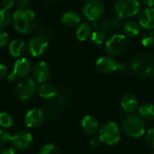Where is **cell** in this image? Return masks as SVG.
<instances>
[{
	"instance_id": "39",
	"label": "cell",
	"mask_w": 154,
	"mask_h": 154,
	"mask_svg": "<svg viewBox=\"0 0 154 154\" xmlns=\"http://www.w3.org/2000/svg\"><path fill=\"white\" fill-rule=\"evenodd\" d=\"M125 69H126V65L125 63H118V67H117L118 71H124Z\"/></svg>"
},
{
	"instance_id": "29",
	"label": "cell",
	"mask_w": 154,
	"mask_h": 154,
	"mask_svg": "<svg viewBox=\"0 0 154 154\" xmlns=\"http://www.w3.org/2000/svg\"><path fill=\"white\" fill-rule=\"evenodd\" d=\"M39 154H60V152L56 145L47 143L40 149Z\"/></svg>"
},
{
	"instance_id": "15",
	"label": "cell",
	"mask_w": 154,
	"mask_h": 154,
	"mask_svg": "<svg viewBox=\"0 0 154 154\" xmlns=\"http://www.w3.org/2000/svg\"><path fill=\"white\" fill-rule=\"evenodd\" d=\"M44 120V115L42 111L39 108H32L30 109L25 116H24V123L30 128L38 127Z\"/></svg>"
},
{
	"instance_id": "20",
	"label": "cell",
	"mask_w": 154,
	"mask_h": 154,
	"mask_svg": "<svg viewBox=\"0 0 154 154\" xmlns=\"http://www.w3.org/2000/svg\"><path fill=\"white\" fill-rule=\"evenodd\" d=\"M37 93L41 97L46 99L53 98L57 96L56 88L49 83H42L37 88Z\"/></svg>"
},
{
	"instance_id": "8",
	"label": "cell",
	"mask_w": 154,
	"mask_h": 154,
	"mask_svg": "<svg viewBox=\"0 0 154 154\" xmlns=\"http://www.w3.org/2000/svg\"><path fill=\"white\" fill-rule=\"evenodd\" d=\"M105 6L102 1L100 0H88L83 6L82 14L83 16L94 23L97 22L103 14Z\"/></svg>"
},
{
	"instance_id": "26",
	"label": "cell",
	"mask_w": 154,
	"mask_h": 154,
	"mask_svg": "<svg viewBox=\"0 0 154 154\" xmlns=\"http://www.w3.org/2000/svg\"><path fill=\"white\" fill-rule=\"evenodd\" d=\"M99 30L102 31L105 34L107 33H112L116 29L114 27V23H113V19H105L100 24H99Z\"/></svg>"
},
{
	"instance_id": "3",
	"label": "cell",
	"mask_w": 154,
	"mask_h": 154,
	"mask_svg": "<svg viewBox=\"0 0 154 154\" xmlns=\"http://www.w3.org/2000/svg\"><path fill=\"white\" fill-rule=\"evenodd\" d=\"M123 131L131 138H139L145 134L146 126L143 120L136 115H129L123 121Z\"/></svg>"
},
{
	"instance_id": "25",
	"label": "cell",
	"mask_w": 154,
	"mask_h": 154,
	"mask_svg": "<svg viewBox=\"0 0 154 154\" xmlns=\"http://www.w3.org/2000/svg\"><path fill=\"white\" fill-rule=\"evenodd\" d=\"M141 42L144 47H152L154 45V30H148L144 32Z\"/></svg>"
},
{
	"instance_id": "38",
	"label": "cell",
	"mask_w": 154,
	"mask_h": 154,
	"mask_svg": "<svg viewBox=\"0 0 154 154\" xmlns=\"http://www.w3.org/2000/svg\"><path fill=\"white\" fill-rule=\"evenodd\" d=\"M142 3L147 7H152L154 5V0H142Z\"/></svg>"
},
{
	"instance_id": "37",
	"label": "cell",
	"mask_w": 154,
	"mask_h": 154,
	"mask_svg": "<svg viewBox=\"0 0 154 154\" xmlns=\"http://www.w3.org/2000/svg\"><path fill=\"white\" fill-rule=\"evenodd\" d=\"M1 154H18L16 152V151L13 148H7L5 150H3Z\"/></svg>"
},
{
	"instance_id": "42",
	"label": "cell",
	"mask_w": 154,
	"mask_h": 154,
	"mask_svg": "<svg viewBox=\"0 0 154 154\" xmlns=\"http://www.w3.org/2000/svg\"><path fill=\"white\" fill-rule=\"evenodd\" d=\"M153 77H154V75H153Z\"/></svg>"
},
{
	"instance_id": "43",
	"label": "cell",
	"mask_w": 154,
	"mask_h": 154,
	"mask_svg": "<svg viewBox=\"0 0 154 154\" xmlns=\"http://www.w3.org/2000/svg\"><path fill=\"white\" fill-rule=\"evenodd\" d=\"M153 154H154V153H153Z\"/></svg>"
},
{
	"instance_id": "5",
	"label": "cell",
	"mask_w": 154,
	"mask_h": 154,
	"mask_svg": "<svg viewBox=\"0 0 154 154\" xmlns=\"http://www.w3.org/2000/svg\"><path fill=\"white\" fill-rule=\"evenodd\" d=\"M139 0H116L115 4V12L117 17L123 19H129L135 16L140 11Z\"/></svg>"
},
{
	"instance_id": "12",
	"label": "cell",
	"mask_w": 154,
	"mask_h": 154,
	"mask_svg": "<svg viewBox=\"0 0 154 154\" xmlns=\"http://www.w3.org/2000/svg\"><path fill=\"white\" fill-rule=\"evenodd\" d=\"M11 143L14 148L18 150H25L32 143V136L31 134L25 131L18 132L12 136Z\"/></svg>"
},
{
	"instance_id": "9",
	"label": "cell",
	"mask_w": 154,
	"mask_h": 154,
	"mask_svg": "<svg viewBox=\"0 0 154 154\" xmlns=\"http://www.w3.org/2000/svg\"><path fill=\"white\" fill-rule=\"evenodd\" d=\"M32 69V65L31 62L25 59V58H21L18 59L14 65V69L12 72L7 76V79L9 81H14L16 79L19 78H25L31 71Z\"/></svg>"
},
{
	"instance_id": "4",
	"label": "cell",
	"mask_w": 154,
	"mask_h": 154,
	"mask_svg": "<svg viewBox=\"0 0 154 154\" xmlns=\"http://www.w3.org/2000/svg\"><path fill=\"white\" fill-rule=\"evenodd\" d=\"M121 128L116 122H107L98 131V138L106 145H116L121 140Z\"/></svg>"
},
{
	"instance_id": "14",
	"label": "cell",
	"mask_w": 154,
	"mask_h": 154,
	"mask_svg": "<svg viewBox=\"0 0 154 154\" xmlns=\"http://www.w3.org/2000/svg\"><path fill=\"white\" fill-rule=\"evenodd\" d=\"M51 69L45 61H39L32 68V75L34 79L39 83H44L50 78Z\"/></svg>"
},
{
	"instance_id": "31",
	"label": "cell",
	"mask_w": 154,
	"mask_h": 154,
	"mask_svg": "<svg viewBox=\"0 0 154 154\" xmlns=\"http://www.w3.org/2000/svg\"><path fill=\"white\" fill-rule=\"evenodd\" d=\"M12 136L5 129H0V143H6L11 142Z\"/></svg>"
},
{
	"instance_id": "36",
	"label": "cell",
	"mask_w": 154,
	"mask_h": 154,
	"mask_svg": "<svg viewBox=\"0 0 154 154\" xmlns=\"http://www.w3.org/2000/svg\"><path fill=\"white\" fill-rule=\"evenodd\" d=\"M6 67L4 64L0 63V79H3L6 76Z\"/></svg>"
},
{
	"instance_id": "21",
	"label": "cell",
	"mask_w": 154,
	"mask_h": 154,
	"mask_svg": "<svg viewBox=\"0 0 154 154\" xmlns=\"http://www.w3.org/2000/svg\"><path fill=\"white\" fill-rule=\"evenodd\" d=\"M92 32H92L91 25L88 23L85 22V23H80L78 26L77 31H76V36L79 41L84 42V41H87L89 37H91Z\"/></svg>"
},
{
	"instance_id": "40",
	"label": "cell",
	"mask_w": 154,
	"mask_h": 154,
	"mask_svg": "<svg viewBox=\"0 0 154 154\" xmlns=\"http://www.w3.org/2000/svg\"><path fill=\"white\" fill-rule=\"evenodd\" d=\"M2 151H3V150H2V146L0 145V154H1V152H2Z\"/></svg>"
},
{
	"instance_id": "11",
	"label": "cell",
	"mask_w": 154,
	"mask_h": 154,
	"mask_svg": "<svg viewBox=\"0 0 154 154\" xmlns=\"http://www.w3.org/2000/svg\"><path fill=\"white\" fill-rule=\"evenodd\" d=\"M118 62L111 56H102L96 61L97 69L103 74H109L117 70Z\"/></svg>"
},
{
	"instance_id": "35",
	"label": "cell",
	"mask_w": 154,
	"mask_h": 154,
	"mask_svg": "<svg viewBox=\"0 0 154 154\" xmlns=\"http://www.w3.org/2000/svg\"><path fill=\"white\" fill-rule=\"evenodd\" d=\"M16 4L19 8H26L29 5V0H16Z\"/></svg>"
},
{
	"instance_id": "7",
	"label": "cell",
	"mask_w": 154,
	"mask_h": 154,
	"mask_svg": "<svg viewBox=\"0 0 154 154\" xmlns=\"http://www.w3.org/2000/svg\"><path fill=\"white\" fill-rule=\"evenodd\" d=\"M37 88L34 80L32 79H24L21 82H19L14 89L15 97L22 102H25L31 99L33 95L36 93Z\"/></svg>"
},
{
	"instance_id": "34",
	"label": "cell",
	"mask_w": 154,
	"mask_h": 154,
	"mask_svg": "<svg viewBox=\"0 0 154 154\" xmlns=\"http://www.w3.org/2000/svg\"><path fill=\"white\" fill-rule=\"evenodd\" d=\"M90 144H91V146H92V147H94V148H97V147H99V146H100V144H101V141H100V139H99L98 137H95V138H93V139L91 140Z\"/></svg>"
},
{
	"instance_id": "23",
	"label": "cell",
	"mask_w": 154,
	"mask_h": 154,
	"mask_svg": "<svg viewBox=\"0 0 154 154\" xmlns=\"http://www.w3.org/2000/svg\"><path fill=\"white\" fill-rule=\"evenodd\" d=\"M139 116L143 120H152L154 119V105L152 103H145L138 108Z\"/></svg>"
},
{
	"instance_id": "30",
	"label": "cell",
	"mask_w": 154,
	"mask_h": 154,
	"mask_svg": "<svg viewBox=\"0 0 154 154\" xmlns=\"http://www.w3.org/2000/svg\"><path fill=\"white\" fill-rule=\"evenodd\" d=\"M145 139L148 145L154 149V128H151L147 131Z\"/></svg>"
},
{
	"instance_id": "19",
	"label": "cell",
	"mask_w": 154,
	"mask_h": 154,
	"mask_svg": "<svg viewBox=\"0 0 154 154\" xmlns=\"http://www.w3.org/2000/svg\"><path fill=\"white\" fill-rule=\"evenodd\" d=\"M140 24L139 23H136L132 20H128L122 25V30L124 34L126 37L134 38L139 35L140 33Z\"/></svg>"
},
{
	"instance_id": "27",
	"label": "cell",
	"mask_w": 154,
	"mask_h": 154,
	"mask_svg": "<svg viewBox=\"0 0 154 154\" xmlns=\"http://www.w3.org/2000/svg\"><path fill=\"white\" fill-rule=\"evenodd\" d=\"M11 15L8 11L5 9H0V30L6 27L11 22Z\"/></svg>"
},
{
	"instance_id": "1",
	"label": "cell",
	"mask_w": 154,
	"mask_h": 154,
	"mask_svg": "<svg viewBox=\"0 0 154 154\" xmlns=\"http://www.w3.org/2000/svg\"><path fill=\"white\" fill-rule=\"evenodd\" d=\"M13 23L17 32L23 34L32 32L35 26V14L28 8H19L13 14Z\"/></svg>"
},
{
	"instance_id": "18",
	"label": "cell",
	"mask_w": 154,
	"mask_h": 154,
	"mask_svg": "<svg viewBox=\"0 0 154 154\" xmlns=\"http://www.w3.org/2000/svg\"><path fill=\"white\" fill-rule=\"evenodd\" d=\"M60 21L62 24H64L67 27H75L80 23L81 17L75 11H68L62 14Z\"/></svg>"
},
{
	"instance_id": "28",
	"label": "cell",
	"mask_w": 154,
	"mask_h": 154,
	"mask_svg": "<svg viewBox=\"0 0 154 154\" xmlns=\"http://www.w3.org/2000/svg\"><path fill=\"white\" fill-rule=\"evenodd\" d=\"M13 125V117L8 113H0V125L4 128H9Z\"/></svg>"
},
{
	"instance_id": "10",
	"label": "cell",
	"mask_w": 154,
	"mask_h": 154,
	"mask_svg": "<svg viewBox=\"0 0 154 154\" xmlns=\"http://www.w3.org/2000/svg\"><path fill=\"white\" fill-rule=\"evenodd\" d=\"M48 48V41L44 36H35L31 39L28 44V50L32 56L39 57L42 55Z\"/></svg>"
},
{
	"instance_id": "41",
	"label": "cell",
	"mask_w": 154,
	"mask_h": 154,
	"mask_svg": "<svg viewBox=\"0 0 154 154\" xmlns=\"http://www.w3.org/2000/svg\"><path fill=\"white\" fill-rule=\"evenodd\" d=\"M52 1H61V0H52Z\"/></svg>"
},
{
	"instance_id": "24",
	"label": "cell",
	"mask_w": 154,
	"mask_h": 154,
	"mask_svg": "<svg viewBox=\"0 0 154 154\" xmlns=\"http://www.w3.org/2000/svg\"><path fill=\"white\" fill-rule=\"evenodd\" d=\"M91 42L94 43V44H96V45H97V46H100V45H103L104 43H106V34L102 32V31H100V30H96V31H94L93 32H92V34H91Z\"/></svg>"
},
{
	"instance_id": "32",
	"label": "cell",
	"mask_w": 154,
	"mask_h": 154,
	"mask_svg": "<svg viewBox=\"0 0 154 154\" xmlns=\"http://www.w3.org/2000/svg\"><path fill=\"white\" fill-rule=\"evenodd\" d=\"M8 34L5 31L0 30V47H5L8 43Z\"/></svg>"
},
{
	"instance_id": "17",
	"label": "cell",
	"mask_w": 154,
	"mask_h": 154,
	"mask_svg": "<svg viewBox=\"0 0 154 154\" xmlns=\"http://www.w3.org/2000/svg\"><path fill=\"white\" fill-rule=\"evenodd\" d=\"M81 128L88 135H95L99 131L97 120L92 116H85L81 120Z\"/></svg>"
},
{
	"instance_id": "2",
	"label": "cell",
	"mask_w": 154,
	"mask_h": 154,
	"mask_svg": "<svg viewBox=\"0 0 154 154\" xmlns=\"http://www.w3.org/2000/svg\"><path fill=\"white\" fill-rule=\"evenodd\" d=\"M129 68L138 78H151L154 75V58L147 54L134 56L129 62Z\"/></svg>"
},
{
	"instance_id": "33",
	"label": "cell",
	"mask_w": 154,
	"mask_h": 154,
	"mask_svg": "<svg viewBox=\"0 0 154 154\" xmlns=\"http://www.w3.org/2000/svg\"><path fill=\"white\" fill-rule=\"evenodd\" d=\"M14 0H3L2 1V6L3 9L8 11L9 9H11L14 5Z\"/></svg>"
},
{
	"instance_id": "22",
	"label": "cell",
	"mask_w": 154,
	"mask_h": 154,
	"mask_svg": "<svg viewBox=\"0 0 154 154\" xmlns=\"http://www.w3.org/2000/svg\"><path fill=\"white\" fill-rule=\"evenodd\" d=\"M25 51V42L22 40H14L9 44V53L12 57H20Z\"/></svg>"
},
{
	"instance_id": "13",
	"label": "cell",
	"mask_w": 154,
	"mask_h": 154,
	"mask_svg": "<svg viewBox=\"0 0 154 154\" xmlns=\"http://www.w3.org/2000/svg\"><path fill=\"white\" fill-rule=\"evenodd\" d=\"M120 106L124 112L127 114H133L139 108V101L134 94L125 93L120 99Z\"/></svg>"
},
{
	"instance_id": "6",
	"label": "cell",
	"mask_w": 154,
	"mask_h": 154,
	"mask_svg": "<svg viewBox=\"0 0 154 154\" xmlns=\"http://www.w3.org/2000/svg\"><path fill=\"white\" fill-rule=\"evenodd\" d=\"M128 47V39L125 34H113L105 43V50L110 56L123 54Z\"/></svg>"
},
{
	"instance_id": "16",
	"label": "cell",
	"mask_w": 154,
	"mask_h": 154,
	"mask_svg": "<svg viewBox=\"0 0 154 154\" xmlns=\"http://www.w3.org/2000/svg\"><path fill=\"white\" fill-rule=\"evenodd\" d=\"M139 24L146 30L154 29V8L146 7L139 14Z\"/></svg>"
}]
</instances>
